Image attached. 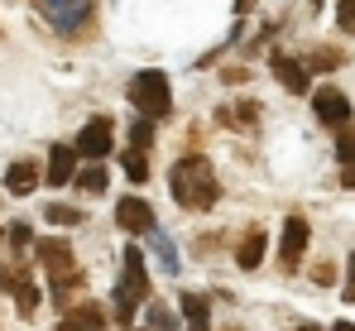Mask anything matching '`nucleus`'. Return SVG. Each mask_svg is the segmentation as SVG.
Listing matches in <instances>:
<instances>
[{
	"label": "nucleus",
	"instance_id": "1",
	"mask_svg": "<svg viewBox=\"0 0 355 331\" xmlns=\"http://www.w3.org/2000/svg\"><path fill=\"white\" fill-rule=\"evenodd\" d=\"M168 187H173V202L182 212H211L216 207V173L211 164L202 159V154H187V159H178L173 173H168Z\"/></svg>",
	"mask_w": 355,
	"mask_h": 331
},
{
	"label": "nucleus",
	"instance_id": "2",
	"mask_svg": "<svg viewBox=\"0 0 355 331\" xmlns=\"http://www.w3.org/2000/svg\"><path fill=\"white\" fill-rule=\"evenodd\" d=\"M149 303V269H144V255L130 245L125 255H120V278H116V317L120 327H130L135 322V312Z\"/></svg>",
	"mask_w": 355,
	"mask_h": 331
},
{
	"label": "nucleus",
	"instance_id": "3",
	"mask_svg": "<svg viewBox=\"0 0 355 331\" xmlns=\"http://www.w3.org/2000/svg\"><path fill=\"white\" fill-rule=\"evenodd\" d=\"M130 106H139V115H149V120H164L168 110H173V87H168V77L164 72H135L130 77Z\"/></svg>",
	"mask_w": 355,
	"mask_h": 331
},
{
	"label": "nucleus",
	"instance_id": "4",
	"mask_svg": "<svg viewBox=\"0 0 355 331\" xmlns=\"http://www.w3.org/2000/svg\"><path fill=\"white\" fill-rule=\"evenodd\" d=\"M92 5L96 0H39L44 19L58 29V34H82L92 24Z\"/></svg>",
	"mask_w": 355,
	"mask_h": 331
},
{
	"label": "nucleus",
	"instance_id": "5",
	"mask_svg": "<svg viewBox=\"0 0 355 331\" xmlns=\"http://www.w3.org/2000/svg\"><path fill=\"white\" fill-rule=\"evenodd\" d=\"M0 288H5V293H15L19 317H34V312H39V288H34V278H29L24 264H10V269L0 274Z\"/></svg>",
	"mask_w": 355,
	"mask_h": 331
},
{
	"label": "nucleus",
	"instance_id": "6",
	"mask_svg": "<svg viewBox=\"0 0 355 331\" xmlns=\"http://www.w3.org/2000/svg\"><path fill=\"white\" fill-rule=\"evenodd\" d=\"M307 235H312V226L302 217H288L284 221V235H279V264L293 274L297 264H302V250H307Z\"/></svg>",
	"mask_w": 355,
	"mask_h": 331
},
{
	"label": "nucleus",
	"instance_id": "7",
	"mask_svg": "<svg viewBox=\"0 0 355 331\" xmlns=\"http://www.w3.org/2000/svg\"><path fill=\"white\" fill-rule=\"evenodd\" d=\"M111 139H116V125H111L106 115H96V120H87L82 135H77V154H82V159H106V154H111Z\"/></svg>",
	"mask_w": 355,
	"mask_h": 331
},
{
	"label": "nucleus",
	"instance_id": "8",
	"mask_svg": "<svg viewBox=\"0 0 355 331\" xmlns=\"http://www.w3.org/2000/svg\"><path fill=\"white\" fill-rule=\"evenodd\" d=\"M116 226H120V230H130V235H149V230H154V212H149V202H144V197H120V202H116Z\"/></svg>",
	"mask_w": 355,
	"mask_h": 331
},
{
	"label": "nucleus",
	"instance_id": "9",
	"mask_svg": "<svg viewBox=\"0 0 355 331\" xmlns=\"http://www.w3.org/2000/svg\"><path fill=\"white\" fill-rule=\"evenodd\" d=\"M34 260L49 269V278L72 274V269H77V255H72V245H67V240H39V245H34Z\"/></svg>",
	"mask_w": 355,
	"mask_h": 331
},
{
	"label": "nucleus",
	"instance_id": "10",
	"mask_svg": "<svg viewBox=\"0 0 355 331\" xmlns=\"http://www.w3.org/2000/svg\"><path fill=\"white\" fill-rule=\"evenodd\" d=\"M312 110H317V120L331 125V130H341V125L351 120V101H346L336 87H322V92L312 96Z\"/></svg>",
	"mask_w": 355,
	"mask_h": 331
},
{
	"label": "nucleus",
	"instance_id": "11",
	"mask_svg": "<svg viewBox=\"0 0 355 331\" xmlns=\"http://www.w3.org/2000/svg\"><path fill=\"white\" fill-rule=\"evenodd\" d=\"M77 144H53L49 149V183L53 187H67V183H77Z\"/></svg>",
	"mask_w": 355,
	"mask_h": 331
},
{
	"label": "nucleus",
	"instance_id": "12",
	"mask_svg": "<svg viewBox=\"0 0 355 331\" xmlns=\"http://www.w3.org/2000/svg\"><path fill=\"white\" fill-rule=\"evenodd\" d=\"M58 331H106V312L96 303H82V307H67V317L58 322Z\"/></svg>",
	"mask_w": 355,
	"mask_h": 331
},
{
	"label": "nucleus",
	"instance_id": "13",
	"mask_svg": "<svg viewBox=\"0 0 355 331\" xmlns=\"http://www.w3.org/2000/svg\"><path fill=\"white\" fill-rule=\"evenodd\" d=\"M178 312H182L187 331H211V303L202 293H182L178 298Z\"/></svg>",
	"mask_w": 355,
	"mask_h": 331
},
{
	"label": "nucleus",
	"instance_id": "14",
	"mask_svg": "<svg viewBox=\"0 0 355 331\" xmlns=\"http://www.w3.org/2000/svg\"><path fill=\"white\" fill-rule=\"evenodd\" d=\"M269 67H274V77H279V82H284V87L293 92V96H302V92H307V67H302L297 58L274 53V62H269Z\"/></svg>",
	"mask_w": 355,
	"mask_h": 331
},
{
	"label": "nucleus",
	"instance_id": "15",
	"mask_svg": "<svg viewBox=\"0 0 355 331\" xmlns=\"http://www.w3.org/2000/svg\"><path fill=\"white\" fill-rule=\"evenodd\" d=\"M39 187V164L34 159H19V164H10L5 173V192H15V197H29Z\"/></svg>",
	"mask_w": 355,
	"mask_h": 331
},
{
	"label": "nucleus",
	"instance_id": "16",
	"mask_svg": "<svg viewBox=\"0 0 355 331\" xmlns=\"http://www.w3.org/2000/svg\"><path fill=\"white\" fill-rule=\"evenodd\" d=\"M264 250H269V230H250L245 240H240V250H236V260H240V269H259L264 264Z\"/></svg>",
	"mask_w": 355,
	"mask_h": 331
},
{
	"label": "nucleus",
	"instance_id": "17",
	"mask_svg": "<svg viewBox=\"0 0 355 331\" xmlns=\"http://www.w3.org/2000/svg\"><path fill=\"white\" fill-rule=\"evenodd\" d=\"M144 240H149V250L159 255L164 274H178V269H182V260H178V250H173V240H168V230H159V226H154V230H149Z\"/></svg>",
	"mask_w": 355,
	"mask_h": 331
},
{
	"label": "nucleus",
	"instance_id": "18",
	"mask_svg": "<svg viewBox=\"0 0 355 331\" xmlns=\"http://www.w3.org/2000/svg\"><path fill=\"white\" fill-rule=\"evenodd\" d=\"M254 115H259V101H236V106H226L216 120L221 125H254Z\"/></svg>",
	"mask_w": 355,
	"mask_h": 331
},
{
	"label": "nucleus",
	"instance_id": "19",
	"mask_svg": "<svg viewBox=\"0 0 355 331\" xmlns=\"http://www.w3.org/2000/svg\"><path fill=\"white\" fill-rule=\"evenodd\" d=\"M106 183H111V178H106V168H82V173H77V187H82V192H92V197H101V192H106Z\"/></svg>",
	"mask_w": 355,
	"mask_h": 331
},
{
	"label": "nucleus",
	"instance_id": "20",
	"mask_svg": "<svg viewBox=\"0 0 355 331\" xmlns=\"http://www.w3.org/2000/svg\"><path fill=\"white\" fill-rule=\"evenodd\" d=\"M144 322H149L154 331H178V312L159 307V303H144Z\"/></svg>",
	"mask_w": 355,
	"mask_h": 331
},
{
	"label": "nucleus",
	"instance_id": "21",
	"mask_svg": "<svg viewBox=\"0 0 355 331\" xmlns=\"http://www.w3.org/2000/svg\"><path fill=\"white\" fill-rule=\"evenodd\" d=\"M336 154H341V164H355V120L336 130Z\"/></svg>",
	"mask_w": 355,
	"mask_h": 331
},
{
	"label": "nucleus",
	"instance_id": "22",
	"mask_svg": "<svg viewBox=\"0 0 355 331\" xmlns=\"http://www.w3.org/2000/svg\"><path fill=\"white\" fill-rule=\"evenodd\" d=\"M44 221H53V226H77V221H82V212H77V207L53 202V207H44Z\"/></svg>",
	"mask_w": 355,
	"mask_h": 331
},
{
	"label": "nucleus",
	"instance_id": "23",
	"mask_svg": "<svg viewBox=\"0 0 355 331\" xmlns=\"http://www.w3.org/2000/svg\"><path fill=\"white\" fill-rule=\"evenodd\" d=\"M120 164H125V173H130L135 183H144V178H149V164H144V149H130V154H125Z\"/></svg>",
	"mask_w": 355,
	"mask_h": 331
},
{
	"label": "nucleus",
	"instance_id": "24",
	"mask_svg": "<svg viewBox=\"0 0 355 331\" xmlns=\"http://www.w3.org/2000/svg\"><path fill=\"white\" fill-rule=\"evenodd\" d=\"M130 139H135V149H149V144H154V120H149V115H144V120H135Z\"/></svg>",
	"mask_w": 355,
	"mask_h": 331
},
{
	"label": "nucleus",
	"instance_id": "25",
	"mask_svg": "<svg viewBox=\"0 0 355 331\" xmlns=\"http://www.w3.org/2000/svg\"><path fill=\"white\" fill-rule=\"evenodd\" d=\"M336 24L346 34H355V0H336Z\"/></svg>",
	"mask_w": 355,
	"mask_h": 331
},
{
	"label": "nucleus",
	"instance_id": "26",
	"mask_svg": "<svg viewBox=\"0 0 355 331\" xmlns=\"http://www.w3.org/2000/svg\"><path fill=\"white\" fill-rule=\"evenodd\" d=\"M336 62H341V53H331V49H317V53L307 58V67H322V72H327V67H336Z\"/></svg>",
	"mask_w": 355,
	"mask_h": 331
},
{
	"label": "nucleus",
	"instance_id": "27",
	"mask_svg": "<svg viewBox=\"0 0 355 331\" xmlns=\"http://www.w3.org/2000/svg\"><path fill=\"white\" fill-rule=\"evenodd\" d=\"M10 240H15V250H24L34 235H29V226H15V230H10Z\"/></svg>",
	"mask_w": 355,
	"mask_h": 331
},
{
	"label": "nucleus",
	"instance_id": "28",
	"mask_svg": "<svg viewBox=\"0 0 355 331\" xmlns=\"http://www.w3.org/2000/svg\"><path fill=\"white\" fill-rule=\"evenodd\" d=\"M346 298L355 303V255H351V264H346Z\"/></svg>",
	"mask_w": 355,
	"mask_h": 331
},
{
	"label": "nucleus",
	"instance_id": "29",
	"mask_svg": "<svg viewBox=\"0 0 355 331\" xmlns=\"http://www.w3.org/2000/svg\"><path fill=\"white\" fill-rule=\"evenodd\" d=\"M312 278H317V283H331V278H336V269H331V264H317V269H312Z\"/></svg>",
	"mask_w": 355,
	"mask_h": 331
},
{
	"label": "nucleus",
	"instance_id": "30",
	"mask_svg": "<svg viewBox=\"0 0 355 331\" xmlns=\"http://www.w3.org/2000/svg\"><path fill=\"white\" fill-rule=\"evenodd\" d=\"M254 10V0H236V15H250Z\"/></svg>",
	"mask_w": 355,
	"mask_h": 331
},
{
	"label": "nucleus",
	"instance_id": "31",
	"mask_svg": "<svg viewBox=\"0 0 355 331\" xmlns=\"http://www.w3.org/2000/svg\"><path fill=\"white\" fill-rule=\"evenodd\" d=\"M336 331H355V327H351V322H341V327H336Z\"/></svg>",
	"mask_w": 355,
	"mask_h": 331
},
{
	"label": "nucleus",
	"instance_id": "32",
	"mask_svg": "<svg viewBox=\"0 0 355 331\" xmlns=\"http://www.w3.org/2000/svg\"><path fill=\"white\" fill-rule=\"evenodd\" d=\"M307 5H312V10H322V0H307Z\"/></svg>",
	"mask_w": 355,
	"mask_h": 331
},
{
	"label": "nucleus",
	"instance_id": "33",
	"mask_svg": "<svg viewBox=\"0 0 355 331\" xmlns=\"http://www.w3.org/2000/svg\"><path fill=\"white\" fill-rule=\"evenodd\" d=\"M297 331H317V327H297Z\"/></svg>",
	"mask_w": 355,
	"mask_h": 331
}]
</instances>
